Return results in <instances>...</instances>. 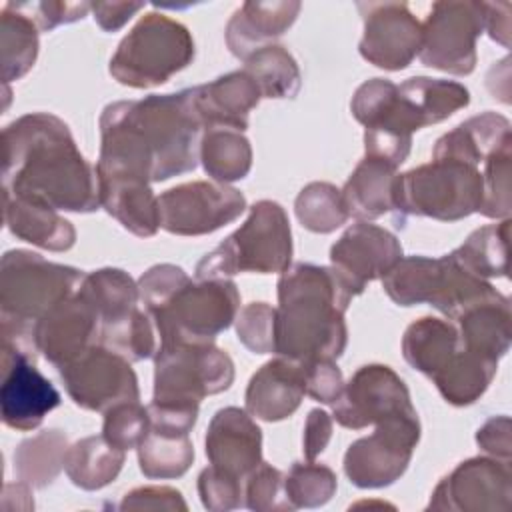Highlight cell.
<instances>
[{
  "mask_svg": "<svg viewBox=\"0 0 512 512\" xmlns=\"http://www.w3.org/2000/svg\"><path fill=\"white\" fill-rule=\"evenodd\" d=\"M510 430H512V424H510L508 416H504V414L492 416L478 428L476 442L492 458L510 462V454H512Z\"/></svg>",
  "mask_w": 512,
  "mask_h": 512,
  "instance_id": "cell-51",
  "label": "cell"
},
{
  "mask_svg": "<svg viewBox=\"0 0 512 512\" xmlns=\"http://www.w3.org/2000/svg\"><path fill=\"white\" fill-rule=\"evenodd\" d=\"M160 228L176 236H202L234 222L246 210L240 190L222 182H186L158 196Z\"/></svg>",
  "mask_w": 512,
  "mask_h": 512,
  "instance_id": "cell-12",
  "label": "cell"
},
{
  "mask_svg": "<svg viewBox=\"0 0 512 512\" xmlns=\"http://www.w3.org/2000/svg\"><path fill=\"white\" fill-rule=\"evenodd\" d=\"M138 462L146 478H178L194 462V446L188 434L152 428L138 444Z\"/></svg>",
  "mask_w": 512,
  "mask_h": 512,
  "instance_id": "cell-38",
  "label": "cell"
},
{
  "mask_svg": "<svg viewBox=\"0 0 512 512\" xmlns=\"http://www.w3.org/2000/svg\"><path fill=\"white\" fill-rule=\"evenodd\" d=\"M232 380L234 362L214 342L160 344L154 354L152 402L200 406L202 398L228 390Z\"/></svg>",
  "mask_w": 512,
  "mask_h": 512,
  "instance_id": "cell-9",
  "label": "cell"
},
{
  "mask_svg": "<svg viewBox=\"0 0 512 512\" xmlns=\"http://www.w3.org/2000/svg\"><path fill=\"white\" fill-rule=\"evenodd\" d=\"M202 134L192 88L112 102L100 116L96 174L164 182L196 168Z\"/></svg>",
  "mask_w": 512,
  "mask_h": 512,
  "instance_id": "cell-1",
  "label": "cell"
},
{
  "mask_svg": "<svg viewBox=\"0 0 512 512\" xmlns=\"http://www.w3.org/2000/svg\"><path fill=\"white\" fill-rule=\"evenodd\" d=\"M292 260V232L274 200L252 204L246 222L196 264V278H228L240 272H284Z\"/></svg>",
  "mask_w": 512,
  "mask_h": 512,
  "instance_id": "cell-5",
  "label": "cell"
},
{
  "mask_svg": "<svg viewBox=\"0 0 512 512\" xmlns=\"http://www.w3.org/2000/svg\"><path fill=\"white\" fill-rule=\"evenodd\" d=\"M58 372L68 396L84 410L106 412L120 402L140 400L138 378L130 360L102 344L90 346L60 366Z\"/></svg>",
  "mask_w": 512,
  "mask_h": 512,
  "instance_id": "cell-13",
  "label": "cell"
},
{
  "mask_svg": "<svg viewBox=\"0 0 512 512\" xmlns=\"http://www.w3.org/2000/svg\"><path fill=\"white\" fill-rule=\"evenodd\" d=\"M458 350L456 324L422 316L414 320L402 336V356L418 372L430 380L452 360Z\"/></svg>",
  "mask_w": 512,
  "mask_h": 512,
  "instance_id": "cell-30",
  "label": "cell"
},
{
  "mask_svg": "<svg viewBox=\"0 0 512 512\" xmlns=\"http://www.w3.org/2000/svg\"><path fill=\"white\" fill-rule=\"evenodd\" d=\"M100 320L94 308L76 292L48 310L36 324V346L56 368L78 358L96 344Z\"/></svg>",
  "mask_w": 512,
  "mask_h": 512,
  "instance_id": "cell-20",
  "label": "cell"
},
{
  "mask_svg": "<svg viewBox=\"0 0 512 512\" xmlns=\"http://www.w3.org/2000/svg\"><path fill=\"white\" fill-rule=\"evenodd\" d=\"M98 192L100 206L128 232L140 238H150L158 232L160 210L150 182L124 176H98Z\"/></svg>",
  "mask_w": 512,
  "mask_h": 512,
  "instance_id": "cell-25",
  "label": "cell"
},
{
  "mask_svg": "<svg viewBox=\"0 0 512 512\" xmlns=\"http://www.w3.org/2000/svg\"><path fill=\"white\" fill-rule=\"evenodd\" d=\"M302 4L296 0L244 2L226 24V44L230 52L248 60L254 52L274 44L298 18Z\"/></svg>",
  "mask_w": 512,
  "mask_h": 512,
  "instance_id": "cell-24",
  "label": "cell"
},
{
  "mask_svg": "<svg viewBox=\"0 0 512 512\" xmlns=\"http://www.w3.org/2000/svg\"><path fill=\"white\" fill-rule=\"evenodd\" d=\"M508 238L510 218L474 230L454 252V260L480 278L508 276Z\"/></svg>",
  "mask_w": 512,
  "mask_h": 512,
  "instance_id": "cell-36",
  "label": "cell"
},
{
  "mask_svg": "<svg viewBox=\"0 0 512 512\" xmlns=\"http://www.w3.org/2000/svg\"><path fill=\"white\" fill-rule=\"evenodd\" d=\"M510 148L512 140L504 142L484 160V196L480 214L488 218H508L510 216Z\"/></svg>",
  "mask_w": 512,
  "mask_h": 512,
  "instance_id": "cell-43",
  "label": "cell"
},
{
  "mask_svg": "<svg viewBox=\"0 0 512 512\" xmlns=\"http://www.w3.org/2000/svg\"><path fill=\"white\" fill-rule=\"evenodd\" d=\"M244 62V70L256 80L262 98H294L300 92V68L284 46L270 44Z\"/></svg>",
  "mask_w": 512,
  "mask_h": 512,
  "instance_id": "cell-39",
  "label": "cell"
},
{
  "mask_svg": "<svg viewBox=\"0 0 512 512\" xmlns=\"http://www.w3.org/2000/svg\"><path fill=\"white\" fill-rule=\"evenodd\" d=\"M400 260V240L386 228L360 220L330 248V266L354 296L362 294L368 282L384 278Z\"/></svg>",
  "mask_w": 512,
  "mask_h": 512,
  "instance_id": "cell-18",
  "label": "cell"
},
{
  "mask_svg": "<svg viewBox=\"0 0 512 512\" xmlns=\"http://www.w3.org/2000/svg\"><path fill=\"white\" fill-rule=\"evenodd\" d=\"M68 440L60 430H44L24 440L14 452V472L30 488H44L64 468Z\"/></svg>",
  "mask_w": 512,
  "mask_h": 512,
  "instance_id": "cell-37",
  "label": "cell"
},
{
  "mask_svg": "<svg viewBox=\"0 0 512 512\" xmlns=\"http://www.w3.org/2000/svg\"><path fill=\"white\" fill-rule=\"evenodd\" d=\"M510 498V462L476 456L460 462L438 482L428 508L458 512H508Z\"/></svg>",
  "mask_w": 512,
  "mask_h": 512,
  "instance_id": "cell-15",
  "label": "cell"
},
{
  "mask_svg": "<svg viewBox=\"0 0 512 512\" xmlns=\"http://www.w3.org/2000/svg\"><path fill=\"white\" fill-rule=\"evenodd\" d=\"M78 294L94 308L100 324L112 322L138 308V284L120 268H100L84 274Z\"/></svg>",
  "mask_w": 512,
  "mask_h": 512,
  "instance_id": "cell-33",
  "label": "cell"
},
{
  "mask_svg": "<svg viewBox=\"0 0 512 512\" xmlns=\"http://www.w3.org/2000/svg\"><path fill=\"white\" fill-rule=\"evenodd\" d=\"M498 362L460 346L452 360L432 378L442 398L452 406L474 404L496 376Z\"/></svg>",
  "mask_w": 512,
  "mask_h": 512,
  "instance_id": "cell-31",
  "label": "cell"
},
{
  "mask_svg": "<svg viewBox=\"0 0 512 512\" xmlns=\"http://www.w3.org/2000/svg\"><path fill=\"white\" fill-rule=\"evenodd\" d=\"M98 344L124 356L130 362L146 360L156 354L154 322L140 308H134L122 318L100 324Z\"/></svg>",
  "mask_w": 512,
  "mask_h": 512,
  "instance_id": "cell-40",
  "label": "cell"
},
{
  "mask_svg": "<svg viewBox=\"0 0 512 512\" xmlns=\"http://www.w3.org/2000/svg\"><path fill=\"white\" fill-rule=\"evenodd\" d=\"M120 510H188L182 494L170 486H144L128 492Z\"/></svg>",
  "mask_w": 512,
  "mask_h": 512,
  "instance_id": "cell-50",
  "label": "cell"
},
{
  "mask_svg": "<svg viewBox=\"0 0 512 512\" xmlns=\"http://www.w3.org/2000/svg\"><path fill=\"white\" fill-rule=\"evenodd\" d=\"M482 196L484 178L478 166L432 158V162L396 176L394 212L454 222L478 212Z\"/></svg>",
  "mask_w": 512,
  "mask_h": 512,
  "instance_id": "cell-6",
  "label": "cell"
},
{
  "mask_svg": "<svg viewBox=\"0 0 512 512\" xmlns=\"http://www.w3.org/2000/svg\"><path fill=\"white\" fill-rule=\"evenodd\" d=\"M482 30V2H434L422 24L420 62L454 76L472 74L476 68V40Z\"/></svg>",
  "mask_w": 512,
  "mask_h": 512,
  "instance_id": "cell-10",
  "label": "cell"
},
{
  "mask_svg": "<svg viewBox=\"0 0 512 512\" xmlns=\"http://www.w3.org/2000/svg\"><path fill=\"white\" fill-rule=\"evenodd\" d=\"M260 98L262 92L246 70H234L192 88V102L204 130L226 128L244 132L248 128V114L258 106Z\"/></svg>",
  "mask_w": 512,
  "mask_h": 512,
  "instance_id": "cell-22",
  "label": "cell"
},
{
  "mask_svg": "<svg viewBox=\"0 0 512 512\" xmlns=\"http://www.w3.org/2000/svg\"><path fill=\"white\" fill-rule=\"evenodd\" d=\"M332 408L334 420L352 430H362L392 416L416 412L404 380L384 364H366L358 368L348 384H344Z\"/></svg>",
  "mask_w": 512,
  "mask_h": 512,
  "instance_id": "cell-14",
  "label": "cell"
},
{
  "mask_svg": "<svg viewBox=\"0 0 512 512\" xmlns=\"http://www.w3.org/2000/svg\"><path fill=\"white\" fill-rule=\"evenodd\" d=\"M462 348L500 360L510 348V300L498 298L478 302L454 318Z\"/></svg>",
  "mask_w": 512,
  "mask_h": 512,
  "instance_id": "cell-29",
  "label": "cell"
},
{
  "mask_svg": "<svg viewBox=\"0 0 512 512\" xmlns=\"http://www.w3.org/2000/svg\"><path fill=\"white\" fill-rule=\"evenodd\" d=\"M36 356L2 344V422L14 430H34L60 404V392L34 364Z\"/></svg>",
  "mask_w": 512,
  "mask_h": 512,
  "instance_id": "cell-17",
  "label": "cell"
},
{
  "mask_svg": "<svg viewBox=\"0 0 512 512\" xmlns=\"http://www.w3.org/2000/svg\"><path fill=\"white\" fill-rule=\"evenodd\" d=\"M300 224L316 234H328L340 228L350 216L340 190L330 182L306 184L294 202Z\"/></svg>",
  "mask_w": 512,
  "mask_h": 512,
  "instance_id": "cell-41",
  "label": "cell"
},
{
  "mask_svg": "<svg viewBox=\"0 0 512 512\" xmlns=\"http://www.w3.org/2000/svg\"><path fill=\"white\" fill-rule=\"evenodd\" d=\"M2 186L4 196L54 210L100 208L96 168L80 154L68 124L48 112L24 114L2 130Z\"/></svg>",
  "mask_w": 512,
  "mask_h": 512,
  "instance_id": "cell-2",
  "label": "cell"
},
{
  "mask_svg": "<svg viewBox=\"0 0 512 512\" xmlns=\"http://www.w3.org/2000/svg\"><path fill=\"white\" fill-rule=\"evenodd\" d=\"M198 494L204 508L226 512L244 506V480L208 466L198 476Z\"/></svg>",
  "mask_w": 512,
  "mask_h": 512,
  "instance_id": "cell-47",
  "label": "cell"
},
{
  "mask_svg": "<svg viewBox=\"0 0 512 512\" xmlns=\"http://www.w3.org/2000/svg\"><path fill=\"white\" fill-rule=\"evenodd\" d=\"M420 440L418 412L392 416L370 436L352 442L344 454V474L358 488H384L408 468Z\"/></svg>",
  "mask_w": 512,
  "mask_h": 512,
  "instance_id": "cell-11",
  "label": "cell"
},
{
  "mask_svg": "<svg viewBox=\"0 0 512 512\" xmlns=\"http://www.w3.org/2000/svg\"><path fill=\"white\" fill-rule=\"evenodd\" d=\"M330 436H332V416L320 408L310 410L304 422V436H302L304 458L316 460L326 450Z\"/></svg>",
  "mask_w": 512,
  "mask_h": 512,
  "instance_id": "cell-52",
  "label": "cell"
},
{
  "mask_svg": "<svg viewBox=\"0 0 512 512\" xmlns=\"http://www.w3.org/2000/svg\"><path fill=\"white\" fill-rule=\"evenodd\" d=\"M150 430L148 408L136 402H120L104 412L102 436L120 450L138 448Z\"/></svg>",
  "mask_w": 512,
  "mask_h": 512,
  "instance_id": "cell-44",
  "label": "cell"
},
{
  "mask_svg": "<svg viewBox=\"0 0 512 512\" xmlns=\"http://www.w3.org/2000/svg\"><path fill=\"white\" fill-rule=\"evenodd\" d=\"M0 52L4 86L20 80L36 62L38 56V26L20 12L12 2L0 10Z\"/></svg>",
  "mask_w": 512,
  "mask_h": 512,
  "instance_id": "cell-34",
  "label": "cell"
},
{
  "mask_svg": "<svg viewBox=\"0 0 512 512\" xmlns=\"http://www.w3.org/2000/svg\"><path fill=\"white\" fill-rule=\"evenodd\" d=\"M338 478L332 468L324 464L294 462L284 476V492L292 508L324 506L336 492Z\"/></svg>",
  "mask_w": 512,
  "mask_h": 512,
  "instance_id": "cell-42",
  "label": "cell"
},
{
  "mask_svg": "<svg viewBox=\"0 0 512 512\" xmlns=\"http://www.w3.org/2000/svg\"><path fill=\"white\" fill-rule=\"evenodd\" d=\"M240 312V292L228 278L192 282L186 278L160 306L146 312L162 344H200L232 326Z\"/></svg>",
  "mask_w": 512,
  "mask_h": 512,
  "instance_id": "cell-8",
  "label": "cell"
},
{
  "mask_svg": "<svg viewBox=\"0 0 512 512\" xmlns=\"http://www.w3.org/2000/svg\"><path fill=\"white\" fill-rule=\"evenodd\" d=\"M194 60L190 30L160 12H148L120 40L110 58V74L132 88H152L168 82Z\"/></svg>",
  "mask_w": 512,
  "mask_h": 512,
  "instance_id": "cell-7",
  "label": "cell"
},
{
  "mask_svg": "<svg viewBox=\"0 0 512 512\" xmlns=\"http://www.w3.org/2000/svg\"><path fill=\"white\" fill-rule=\"evenodd\" d=\"M198 160L214 182L242 180L252 168V148L242 132L226 128L204 130Z\"/></svg>",
  "mask_w": 512,
  "mask_h": 512,
  "instance_id": "cell-35",
  "label": "cell"
},
{
  "mask_svg": "<svg viewBox=\"0 0 512 512\" xmlns=\"http://www.w3.org/2000/svg\"><path fill=\"white\" fill-rule=\"evenodd\" d=\"M364 34L360 56L370 64L396 72L404 70L420 52L422 24L406 2H358Z\"/></svg>",
  "mask_w": 512,
  "mask_h": 512,
  "instance_id": "cell-16",
  "label": "cell"
},
{
  "mask_svg": "<svg viewBox=\"0 0 512 512\" xmlns=\"http://www.w3.org/2000/svg\"><path fill=\"white\" fill-rule=\"evenodd\" d=\"M396 168L380 158L364 156L340 190L348 216L370 222L394 212Z\"/></svg>",
  "mask_w": 512,
  "mask_h": 512,
  "instance_id": "cell-26",
  "label": "cell"
},
{
  "mask_svg": "<svg viewBox=\"0 0 512 512\" xmlns=\"http://www.w3.org/2000/svg\"><path fill=\"white\" fill-rule=\"evenodd\" d=\"M82 280L78 268L48 262L28 250H8L0 262L2 342L38 354V320L76 294Z\"/></svg>",
  "mask_w": 512,
  "mask_h": 512,
  "instance_id": "cell-4",
  "label": "cell"
},
{
  "mask_svg": "<svg viewBox=\"0 0 512 512\" xmlns=\"http://www.w3.org/2000/svg\"><path fill=\"white\" fill-rule=\"evenodd\" d=\"M20 12L30 16L38 30H52L60 24H70L82 20L88 10H92L90 2H12Z\"/></svg>",
  "mask_w": 512,
  "mask_h": 512,
  "instance_id": "cell-48",
  "label": "cell"
},
{
  "mask_svg": "<svg viewBox=\"0 0 512 512\" xmlns=\"http://www.w3.org/2000/svg\"><path fill=\"white\" fill-rule=\"evenodd\" d=\"M306 394V368L278 356L256 370L246 388V410L266 422L292 416Z\"/></svg>",
  "mask_w": 512,
  "mask_h": 512,
  "instance_id": "cell-23",
  "label": "cell"
},
{
  "mask_svg": "<svg viewBox=\"0 0 512 512\" xmlns=\"http://www.w3.org/2000/svg\"><path fill=\"white\" fill-rule=\"evenodd\" d=\"M354 294L332 266L298 262L278 278L276 354L300 364L342 356L344 312Z\"/></svg>",
  "mask_w": 512,
  "mask_h": 512,
  "instance_id": "cell-3",
  "label": "cell"
},
{
  "mask_svg": "<svg viewBox=\"0 0 512 512\" xmlns=\"http://www.w3.org/2000/svg\"><path fill=\"white\" fill-rule=\"evenodd\" d=\"M238 340L254 354L276 352V308L266 302H250L236 316Z\"/></svg>",
  "mask_w": 512,
  "mask_h": 512,
  "instance_id": "cell-45",
  "label": "cell"
},
{
  "mask_svg": "<svg viewBox=\"0 0 512 512\" xmlns=\"http://www.w3.org/2000/svg\"><path fill=\"white\" fill-rule=\"evenodd\" d=\"M306 368V394L322 404H334L344 388L342 372L334 360H316L304 364Z\"/></svg>",
  "mask_w": 512,
  "mask_h": 512,
  "instance_id": "cell-49",
  "label": "cell"
},
{
  "mask_svg": "<svg viewBox=\"0 0 512 512\" xmlns=\"http://www.w3.org/2000/svg\"><path fill=\"white\" fill-rule=\"evenodd\" d=\"M4 220L16 238L50 252H66L76 242L70 220L62 218L58 210L26 198L4 196Z\"/></svg>",
  "mask_w": 512,
  "mask_h": 512,
  "instance_id": "cell-27",
  "label": "cell"
},
{
  "mask_svg": "<svg viewBox=\"0 0 512 512\" xmlns=\"http://www.w3.org/2000/svg\"><path fill=\"white\" fill-rule=\"evenodd\" d=\"M470 92L464 84L442 78L414 76L396 86V94L382 112V120L412 134L424 126L436 124L466 108Z\"/></svg>",
  "mask_w": 512,
  "mask_h": 512,
  "instance_id": "cell-19",
  "label": "cell"
},
{
  "mask_svg": "<svg viewBox=\"0 0 512 512\" xmlns=\"http://www.w3.org/2000/svg\"><path fill=\"white\" fill-rule=\"evenodd\" d=\"M126 452L112 446L104 436H86L74 442L64 456V470L74 486L100 490L114 482Z\"/></svg>",
  "mask_w": 512,
  "mask_h": 512,
  "instance_id": "cell-32",
  "label": "cell"
},
{
  "mask_svg": "<svg viewBox=\"0 0 512 512\" xmlns=\"http://www.w3.org/2000/svg\"><path fill=\"white\" fill-rule=\"evenodd\" d=\"M484 6V30L492 40L510 46V2H482Z\"/></svg>",
  "mask_w": 512,
  "mask_h": 512,
  "instance_id": "cell-54",
  "label": "cell"
},
{
  "mask_svg": "<svg viewBox=\"0 0 512 512\" xmlns=\"http://www.w3.org/2000/svg\"><path fill=\"white\" fill-rule=\"evenodd\" d=\"M144 6V2H92V12L102 30L116 32Z\"/></svg>",
  "mask_w": 512,
  "mask_h": 512,
  "instance_id": "cell-53",
  "label": "cell"
},
{
  "mask_svg": "<svg viewBox=\"0 0 512 512\" xmlns=\"http://www.w3.org/2000/svg\"><path fill=\"white\" fill-rule=\"evenodd\" d=\"M244 506L256 512L294 510L284 492V474L268 462H260L244 480Z\"/></svg>",
  "mask_w": 512,
  "mask_h": 512,
  "instance_id": "cell-46",
  "label": "cell"
},
{
  "mask_svg": "<svg viewBox=\"0 0 512 512\" xmlns=\"http://www.w3.org/2000/svg\"><path fill=\"white\" fill-rule=\"evenodd\" d=\"M204 446L210 466L240 480L262 462V430L248 410L236 406L220 408L212 416Z\"/></svg>",
  "mask_w": 512,
  "mask_h": 512,
  "instance_id": "cell-21",
  "label": "cell"
},
{
  "mask_svg": "<svg viewBox=\"0 0 512 512\" xmlns=\"http://www.w3.org/2000/svg\"><path fill=\"white\" fill-rule=\"evenodd\" d=\"M508 140H512L508 118L496 112H482L440 136L434 144L432 158H450L480 166Z\"/></svg>",
  "mask_w": 512,
  "mask_h": 512,
  "instance_id": "cell-28",
  "label": "cell"
}]
</instances>
